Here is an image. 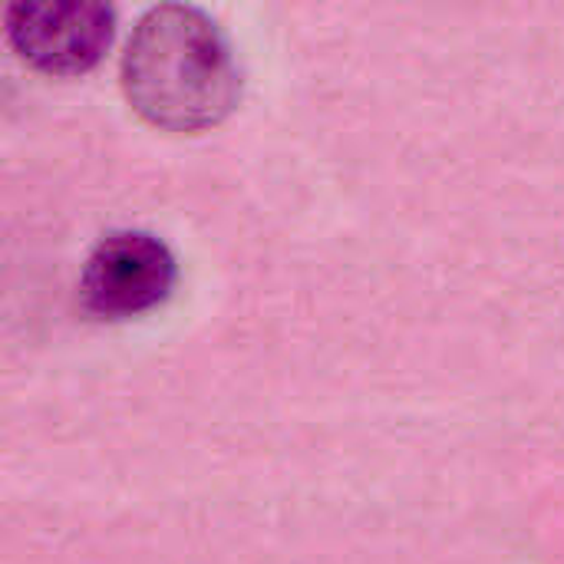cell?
Instances as JSON below:
<instances>
[{
  "label": "cell",
  "instance_id": "1",
  "mask_svg": "<svg viewBox=\"0 0 564 564\" xmlns=\"http://www.w3.org/2000/svg\"><path fill=\"white\" fill-rule=\"evenodd\" d=\"M132 109L165 132L218 126L241 96L238 66L218 23L188 3H159L132 30L122 53Z\"/></svg>",
  "mask_w": 564,
  "mask_h": 564
},
{
  "label": "cell",
  "instance_id": "2",
  "mask_svg": "<svg viewBox=\"0 0 564 564\" xmlns=\"http://www.w3.org/2000/svg\"><path fill=\"white\" fill-rule=\"evenodd\" d=\"M175 281V258L155 235L116 231L93 248L79 278V297L99 321H129L162 307Z\"/></svg>",
  "mask_w": 564,
  "mask_h": 564
},
{
  "label": "cell",
  "instance_id": "3",
  "mask_svg": "<svg viewBox=\"0 0 564 564\" xmlns=\"http://www.w3.org/2000/svg\"><path fill=\"white\" fill-rule=\"evenodd\" d=\"M13 50L50 76L93 69L112 40L109 0H7Z\"/></svg>",
  "mask_w": 564,
  "mask_h": 564
}]
</instances>
